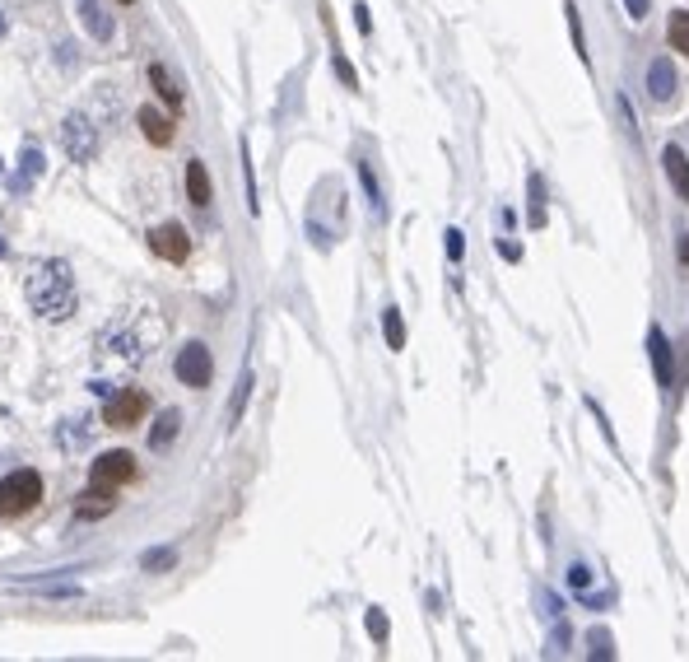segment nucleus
Listing matches in <instances>:
<instances>
[{
  "label": "nucleus",
  "mask_w": 689,
  "mask_h": 662,
  "mask_svg": "<svg viewBox=\"0 0 689 662\" xmlns=\"http://www.w3.org/2000/svg\"><path fill=\"white\" fill-rule=\"evenodd\" d=\"M145 406H149V402H145V392H140V387H127L121 397H112V402H107L103 420L112 424V430H131V424H140Z\"/></svg>",
  "instance_id": "0eeeda50"
},
{
  "label": "nucleus",
  "mask_w": 689,
  "mask_h": 662,
  "mask_svg": "<svg viewBox=\"0 0 689 662\" xmlns=\"http://www.w3.org/2000/svg\"><path fill=\"white\" fill-rule=\"evenodd\" d=\"M0 257H5V239H0Z\"/></svg>",
  "instance_id": "c756f323"
},
{
  "label": "nucleus",
  "mask_w": 689,
  "mask_h": 662,
  "mask_svg": "<svg viewBox=\"0 0 689 662\" xmlns=\"http://www.w3.org/2000/svg\"><path fill=\"white\" fill-rule=\"evenodd\" d=\"M24 294H28V308H33L43 322H66V318L75 313V303H79L70 261H61V257L37 261V266L28 270V280H24Z\"/></svg>",
  "instance_id": "f257e3e1"
},
{
  "label": "nucleus",
  "mask_w": 689,
  "mask_h": 662,
  "mask_svg": "<svg viewBox=\"0 0 689 662\" xmlns=\"http://www.w3.org/2000/svg\"><path fill=\"white\" fill-rule=\"evenodd\" d=\"M653 360H657L662 387H671V355H666V336H662V331H653Z\"/></svg>",
  "instance_id": "6ab92c4d"
},
{
  "label": "nucleus",
  "mask_w": 689,
  "mask_h": 662,
  "mask_svg": "<svg viewBox=\"0 0 689 662\" xmlns=\"http://www.w3.org/2000/svg\"><path fill=\"white\" fill-rule=\"evenodd\" d=\"M0 173H5V159H0Z\"/></svg>",
  "instance_id": "7c9ffc66"
},
{
  "label": "nucleus",
  "mask_w": 689,
  "mask_h": 662,
  "mask_svg": "<svg viewBox=\"0 0 689 662\" xmlns=\"http://www.w3.org/2000/svg\"><path fill=\"white\" fill-rule=\"evenodd\" d=\"M331 66H336V70H340V80H345V85H350V89H359V75H354V66H350V61H345V52H340V47H336V52H331Z\"/></svg>",
  "instance_id": "5701e85b"
},
{
  "label": "nucleus",
  "mask_w": 689,
  "mask_h": 662,
  "mask_svg": "<svg viewBox=\"0 0 689 662\" xmlns=\"http://www.w3.org/2000/svg\"><path fill=\"white\" fill-rule=\"evenodd\" d=\"M173 373H177V382H187V387H210V378H215V355H210V345L206 341H187L182 350H177V364H173Z\"/></svg>",
  "instance_id": "7ed1b4c3"
},
{
  "label": "nucleus",
  "mask_w": 689,
  "mask_h": 662,
  "mask_svg": "<svg viewBox=\"0 0 689 662\" xmlns=\"http://www.w3.org/2000/svg\"><path fill=\"white\" fill-rule=\"evenodd\" d=\"M33 178H43V149H37V145H24V154H19V173L5 178V187L15 191V197H28Z\"/></svg>",
  "instance_id": "ddd939ff"
},
{
  "label": "nucleus",
  "mask_w": 689,
  "mask_h": 662,
  "mask_svg": "<svg viewBox=\"0 0 689 662\" xmlns=\"http://www.w3.org/2000/svg\"><path fill=\"white\" fill-rule=\"evenodd\" d=\"M448 252L461 257V233H457V229H448Z\"/></svg>",
  "instance_id": "a878e982"
},
{
  "label": "nucleus",
  "mask_w": 689,
  "mask_h": 662,
  "mask_svg": "<svg viewBox=\"0 0 689 662\" xmlns=\"http://www.w3.org/2000/svg\"><path fill=\"white\" fill-rule=\"evenodd\" d=\"M0 33H5V15H0Z\"/></svg>",
  "instance_id": "c85d7f7f"
},
{
  "label": "nucleus",
  "mask_w": 689,
  "mask_h": 662,
  "mask_svg": "<svg viewBox=\"0 0 689 662\" xmlns=\"http://www.w3.org/2000/svg\"><path fill=\"white\" fill-rule=\"evenodd\" d=\"M382 331H387V345H391V350H400V345H405V327H400V313H396V308H387Z\"/></svg>",
  "instance_id": "4be33fe9"
},
{
  "label": "nucleus",
  "mask_w": 689,
  "mask_h": 662,
  "mask_svg": "<svg viewBox=\"0 0 689 662\" xmlns=\"http://www.w3.org/2000/svg\"><path fill=\"white\" fill-rule=\"evenodd\" d=\"M149 89L158 94V98H164V107L177 117L182 112V103H187V94H182V85L173 80V70L164 66V61H149Z\"/></svg>",
  "instance_id": "9d476101"
},
{
  "label": "nucleus",
  "mask_w": 689,
  "mask_h": 662,
  "mask_svg": "<svg viewBox=\"0 0 689 662\" xmlns=\"http://www.w3.org/2000/svg\"><path fill=\"white\" fill-rule=\"evenodd\" d=\"M117 5H136V0H117Z\"/></svg>",
  "instance_id": "cd10ccee"
},
{
  "label": "nucleus",
  "mask_w": 689,
  "mask_h": 662,
  "mask_svg": "<svg viewBox=\"0 0 689 662\" xmlns=\"http://www.w3.org/2000/svg\"><path fill=\"white\" fill-rule=\"evenodd\" d=\"M248 397H252V369H242V378L233 387V402H228V430H238L242 411H248Z\"/></svg>",
  "instance_id": "a211bd4d"
},
{
  "label": "nucleus",
  "mask_w": 689,
  "mask_h": 662,
  "mask_svg": "<svg viewBox=\"0 0 689 662\" xmlns=\"http://www.w3.org/2000/svg\"><path fill=\"white\" fill-rule=\"evenodd\" d=\"M75 15H79V24H85V33L94 37V43H112L117 24H112V15H107L103 0H75Z\"/></svg>",
  "instance_id": "6e6552de"
},
{
  "label": "nucleus",
  "mask_w": 689,
  "mask_h": 662,
  "mask_svg": "<svg viewBox=\"0 0 689 662\" xmlns=\"http://www.w3.org/2000/svg\"><path fill=\"white\" fill-rule=\"evenodd\" d=\"M177 430H182V411H164V415L154 420V430H149V448L164 453V448L177 439Z\"/></svg>",
  "instance_id": "dca6fc26"
},
{
  "label": "nucleus",
  "mask_w": 689,
  "mask_h": 662,
  "mask_svg": "<svg viewBox=\"0 0 689 662\" xmlns=\"http://www.w3.org/2000/svg\"><path fill=\"white\" fill-rule=\"evenodd\" d=\"M89 481H94V485H127V481H136V457H131L127 448L103 453V457L89 466Z\"/></svg>",
  "instance_id": "423d86ee"
},
{
  "label": "nucleus",
  "mask_w": 689,
  "mask_h": 662,
  "mask_svg": "<svg viewBox=\"0 0 689 662\" xmlns=\"http://www.w3.org/2000/svg\"><path fill=\"white\" fill-rule=\"evenodd\" d=\"M675 70H671V61L666 56H657L653 66H647V94H653V103L657 107H666V103H675Z\"/></svg>",
  "instance_id": "f8f14e48"
},
{
  "label": "nucleus",
  "mask_w": 689,
  "mask_h": 662,
  "mask_svg": "<svg viewBox=\"0 0 689 662\" xmlns=\"http://www.w3.org/2000/svg\"><path fill=\"white\" fill-rule=\"evenodd\" d=\"M61 145H66V154H70L75 164H94V154H98V131H94L89 117L70 112L66 122H61Z\"/></svg>",
  "instance_id": "20e7f679"
},
{
  "label": "nucleus",
  "mask_w": 689,
  "mask_h": 662,
  "mask_svg": "<svg viewBox=\"0 0 689 662\" xmlns=\"http://www.w3.org/2000/svg\"><path fill=\"white\" fill-rule=\"evenodd\" d=\"M369 630H373V639H387V620H382V611H378V606L369 611Z\"/></svg>",
  "instance_id": "b1692460"
},
{
  "label": "nucleus",
  "mask_w": 689,
  "mask_h": 662,
  "mask_svg": "<svg viewBox=\"0 0 689 662\" xmlns=\"http://www.w3.org/2000/svg\"><path fill=\"white\" fill-rule=\"evenodd\" d=\"M37 499H43V476L33 466H19L0 481V518H24L28 509H37Z\"/></svg>",
  "instance_id": "f03ea898"
},
{
  "label": "nucleus",
  "mask_w": 689,
  "mask_h": 662,
  "mask_svg": "<svg viewBox=\"0 0 689 662\" xmlns=\"http://www.w3.org/2000/svg\"><path fill=\"white\" fill-rule=\"evenodd\" d=\"M187 197H191L196 210H210L215 206V187H210L206 159H187Z\"/></svg>",
  "instance_id": "9b49d317"
},
{
  "label": "nucleus",
  "mask_w": 689,
  "mask_h": 662,
  "mask_svg": "<svg viewBox=\"0 0 689 662\" xmlns=\"http://www.w3.org/2000/svg\"><path fill=\"white\" fill-rule=\"evenodd\" d=\"M136 122H140V131H145V140H149V145H158V149H168V145H173V117H164L158 107H149V103H145Z\"/></svg>",
  "instance_id": "4468645a"
},
{
  "label": "nucleus",
  "mask_w": 689,
  "mask_h": 662,
  "mask_svg": "<svg viewBox=\"0 0 689 662\" xmlns=\"http://www.w3.org/2000/svg\"><path fill=\"white\" fill-rule=\"evenodd\" d=\"M624 5H629V19H633V24L647 19V0H624Z\"/></svg>",
  "instance_id": "393cba45"
},
{
  "label": "nucleus",
  "mask_w": 689,
  "mask_h": 662,
  "mask_svg": "<svg viewBox=\"0 0 689 662\" xmlns=\"http://www.w3.org/2000/svg\"><path fill=\"white\" fill-rule=\"evenodd\" d=\"M140 565H145L149 574H158V569H173V565H177V551H173V546H164V551H145V555H140Z\"/></svg>",
  "instance_id": "412c9836"
},
{
  "label": "nucleus",
  "mask_w": 689,
  "mask_h": 662,
  "mask_svg": "<svg viewBox=\"0 0 689 662\" xmlns=\"http://www.w3.org/2000/svg\"><path fill=\"white\" fill-rule=\"evenodd\" d=\"M662 168H666V178H671V187H675V197L689 201V154H684L680 145H666Z\"/></svg>",
  "instance_id": "2eb2a0df"
},
{
  "label": "nucleus",
  "mask_w": 689,
  "mask_h": 662,
  "mask_svg": "<svg viewBox=\"0 0 689 662\" xmlns=\"http://www.w3.org/2000/svg\"><path fill=\"white\" fill-rule=\"evenodd\" d=\"M680 261L689 266V233H684V243H680Z\"/></svg>",
  "instance_id": "bb28decb"
},
{
  "label": "nucleus",
  "mask_w": 689,
  "mask_h": 662,
  "mask_svg": "<svg viewBox=\"0 0 689 662\" xmlns=\"http://www.w3.org/2000/svg\"><path fill=\"white\" fill-rule=\"evenodd\" d=\"M242 178H248V206H252V215H261V197H257V173H252V154H248V140H242Z\"/></svg>",
  "instance_id": "aec40b11"
},
{
  "label": "nucleus",
  "mask_w": 689,
  "mask_h": 662,
  "mask_svg": "<svg viewBox=\"0 0 689 662\" xmlns=\"http://www.w3.org/2000/svg\"><path fill=\"white\" fill-rule=\"evenodd\" d=\"M149 252L168 266H182L191 257V233L182 224H154L149 229Z\"/></svg>",
  "instance_id": "39448f33"
},
{
  "label": "nucleus",
  "mask_w": 689,
  "mask_h": 662,
  "mask_svg": "<svg viewBox=\"0 0 689 662\" xmlns=\"http://www.w3.org/2000/svg\"><path fill=\"white\" fill-rule=\"evenodd\" d=\"M117 509V485H94L89 494H79L75 504V523H98Z\"/></svg>",
  "instance_id": "1a4fd4ad"
},
{
  "label": "nucleus",
  "mask_w": 689,
  "mask_h": 662,
  "mask_svg": "<svg viewBox=\"0 0 689 662\" xmlns=\"http://www.w3.org/2000/svg\"><path fill=\"white\" fill-rule=\"evenodd\" d=\"M666 43H671L675 56H689V10H675L666 19Z\"/></svg>",
  "instance_id": "f3484780"
}]
</instances>
